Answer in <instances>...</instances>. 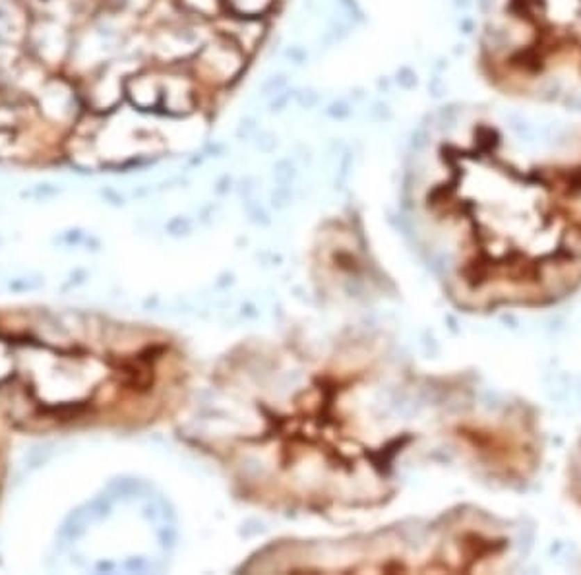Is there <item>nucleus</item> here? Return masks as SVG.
<instances>
[{
    "mask_svg": "<svg viewBox=\"0 0 581 575\" xmlns=\"http://www.w3.org/2000/svg\"><path fill=\"white\" fill-rule=\"evenodd\" d=\"M450 103L411 136L415 216L473 310L541 308L581 287V120Z\"/></svg>",
    "mask_w": 581,
    "mask_h": 575,
    "instance_id": "1",
    "label": "nucleus"
},
{
    "mask_svg": "<svg viewBox=\"0 0 581 575\" xmlns=\"http://www.w3.org/2000/svg\"><path fill=\"white\" fill-rule=\"evenodd\" d=\"M246 364L245 394L229 382L233 411L215 428L211 451L245 486L275 505L361 508L391 494L393 461L413 434L378 413L376 374L349 359Z\"/></svg>",
    "mask_w": 581,
    "mask_h": 575,
    "instance_id": "2",
    "label": "nucleus"
},
{
    "mask_svg": "<svg viewBox=\"0 0 581 575\" xmlns=\"http://www.w3.org/2000/svg\"><path fill=\"white\" fill-rule=\"evenodd\" d=\"M479 66L504 97L581 120V0H477Z\"/></svg>",
    "mask_w": 581,
    "mask_h": 575,
    "instance_id": "3",
    "label": "nucleus"
},
{
    "mask_svg": "<svg viewBox=\"0 0 581 575\" xmlns=\"http://www.w3.org/2000/svg\"><path fill=\"white\" fill-rule=\"evenodd\" d=\"M250 56L221 33H213V39L206 41L192 56V76L194 80L213 90H229L240 81L248 68Z\"/></svg>",
    "mask_w": 581,
    "mask_h": 575,
    "instance_id": "4",
    "label": "nucleus"
},
{
    "mask_svg": "<svg viewBox=\"0 0 581 575\" xmlns=\"http://www.w3.org/2000/svg\"><path fill=\"white\" fill-rule=\"evenodd\" d=\"M279 0H225V14L236 18H268Z\"/></svg>",
    "mask_w": 581,
    "mask_h": 575,
    "instance_id": "5",
    "label": "nucleus"
},
{
    "mask_svg": "<svg viewBox=\"0 0 581 575\" xmlns=\"http://www.w3.org/2000/svg\"><path fill=\"white\" fill-rule=\"evenodd\" d=\"M182 12L200 22H218L225 16V0H179Z\"/></svg>",
    "mask_w": 581,
    "mask_h": 575,
    "instance_id": "6",
    "label": "nucleus"
},
{
    "mask_svg": "<svg viewBox=\"0 0 581 575\" xmlns=\"http://www.w3.org/2000/svg\"><path fill=\"white\" fill-rule=\"evenodd\" d=\"M289 81H290L289 72L272 74L270 78H265V80L260 83V88H258V95H260L262 99H272L273 95H277V93H281L283 90H287V88H289Z\"/></svg>",
    "mask_w": 581,
    "mask_h": 575,
    "instance_id": "7",
    "label": "nucleus"
},
{
    "mask_svg": "<svg viewBox=\"0 0 581 575\" xmlns=\"http://www.w3.org/2000/svg\"><path fill=\"white\" fill-rule=\"evenodd\" d=\"M568 478H570V492H572L573 500L580 503L581 508V446L573 453L572 465H570V471H568Z\"/></svg>",
    "mask_w": 581,
    "mask_h": 575,
    "instance_id": "8",
    "label": "nucleus"
},
{
    "mask_svg": "<svg viewBox=\"0 0 581 575\" xmlns=\"http://www.w3.org/2000/svg\"><path fill=\"white\" fill-rule=\"evenodd\" d=\"M341 14L345 16L351 24L354 26H363L366 24V14H364L363 6L359 4V0H337Z\"/></svg>",
    "mask_w": 581,
    "mask_h": 575,
    "instance_id": "9",
    "label": "nucleus"
},
{
    "mask_svg": "<svg viewBox=\"0 0 581 575\" xmlns=\"http://www.w3.org/2000/svg\"><path fill=\"white\" fill-rule=\"evenodd\" d=\"M320 99H322V93H320L316 88H312V86L297 88L295 103H297L299 108H302V111H312V108H316L318 107Z\"/></svg>",
    "mask_w": 581,
    "mask_h": 575,
    "instance_id": "10",
    "label": "nucleus"
},
{
    "mask_svg": "<svg viewBox=\"0 0 581 575\" xmlns=\"http://www.w3.org/2000/svg\"><path fill=\"white\" fill-rule=\"evenodd\" d=\"M353 115V103L347 97H339L334 99L332 103H327L326 107V117L332 120H345Z\"/></svg>",
    "mask_w": 581,
    "mask_h": 575,
    "instance_id": "11",
    "label": "nucleus"
},
{
    "mask_svg": "<svg viewBox=\"0 0 581 575\" xmlns=\"http://www.w3.org/2000/svg\"><path fill=\"white\" fill-rule=\"evenodd\" d=\"M295 95H297V88H287L281 93L273 95L272 99H268V113L270 115H277V113L285 111V108L289 107L290 101H295Z\"/></svg>",
    "mask_w": 581,
    "mask_h": 575,
    "instance_id": "12",
    "label": "nucleus"
},
{
    "mask_svg": "<svg viewBox=\"0 0 581 575\" xmlns=\"http://www.w3.org/2000/svg\"><path fill=\"white\" fill-rule=\"evenodd\" d=\"M258 126H260L258 117H252V115L243 117L238 120V126H236V138H238V140H248L250 136L256 134Z\"/></svg>",
    "mask_w": 581,
    "mask_h": 575,
    "instance_id": "13",
    "label": "nucleus"
},
{
    "mask_svg": "<svg viewBox=\"0 0 581 575\" xmlns=\"http://www.w3.org/2000/svg\"><path fill=\"white\" fill-rule=\"evenodd\" d=\"M283 58L289 60L290 64H295V66H304L309 63V51H306V47L302 45H290L283 51Z\"/></svg>",
    "mask_w": 581,
    "mask_h": 575,
    "instance_id": "14",
    "label": "nucleus"
},
{
    "mask_svg": "<svg viewBox=\"0 0 581 575\" xmlns=\"http://www.w3.org/2000/svg\"><path fill=\"white\" fill-rule=\"evenodd\" d=\"M368 117L376 120V122H386L391 118V108L386 101H374L373 105L368 107Z\"/></svg>",
    "mask_w": 581,
    "mask_h": 575,
    "instance_id": "15",
    "label": "nucleus"
},
{
    "mask_svg": "<svg viewBox=\"0 0 581 575\" xmlns=\"http://www.w3.org/2000/svg\"><path fill=\"white\" fill-rule=\"evenodd\" d=\"M395 83L400 86L401 90H413L417 86V74L407 66H401L400 70L395 72Z\"/></svg>",
    "mask_w": 581,
    "mask_h": 575,
    "instance_id": "16",
    "label": "nucleus"
},
{
    "mask_svg": "<svg viewBox=\"0 0 581 575\" xmlns=\"http://www.w3.org/2000/svg\"><path fill=\"white\" fill-rule=\"evenodd\" d=\"M275 145H277V138L272 132H262L256 138V147L262 149V152H272Z\"/></svg>",
    "mask_w": 581,
    "mask_h": 575,
    "instance_id": "17",
    "label": "nucleus"
},
{
    "mask_svg": "<svg viewBox=\"0 0 581 575\" xmlns=\"http://www.w3.org/2000/svg\"><path fill=\"white\" fill-rule=\"evenodd\" d=\"M347 99L351 101V103H363L364 99H366V90L364 88H361V86H357V88H351L349 90V93H347Z\"/></svg>",
    "mask_w": 581,
    "mask_h": 575,
    "instance_id": "18",
    "label": "nucleus"
},
{
    "mask_svg": "<svg viewBox=\"0 0 581 575\" xmlns=\"http://www.w3.org/2000/svg\"><path fill=\"white\" fill-rule=\"evenodd\" d=\"M428 88H430V93L434 95L436 99H440V97L444 95V88H442L440 80H432V81H430V86H428Z\"/></svg>",
    "mask_w": 581,
    "mask_h": 575,
    "instance_id": "19",
    "label": "nucleus"
},
{
    "mask_svg": "<svg viewBox=\"0 0 581 575\" xmlns=\"http://www.w3.org/2000/svg\"><path fill=\"white\" fill-rule=\"evenodd\" d=\"M376 88H378V91H386V93H390V88H391V81L390 78H378V81H376Z\"/></svg>",
    "mask_w": 581,
    "mask_h": 575,
    "instance_id": "20",
    "label": "nucleus"
}]
</instances>
